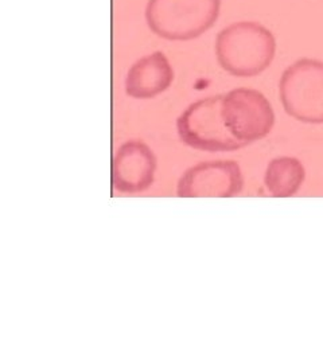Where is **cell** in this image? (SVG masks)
Wrapping results in <instances>:
<instances>
[{
	"label": "cell",
	"instance_id": "6da1fadb",
	"mask_svg": "<svg viewBox=\"0 0 323 363\" xmlns=\"http://www.w3.org/2000/svg\"><path fill=\"white\" fill-rule=\"evenodd\" d=\"M221 67L234 77H255L271 66L276 39L256 22H237L222 28L216 38Z\"/></svg>",
	"mask_w": 323,
	"mask_h": 363
},
{
	"label": "cell",
	"instance_id": "7a4b0ae2",
	"mask_svg": "<svg viewBox=\"0 0 323 363\" xmlns=\"http://www.w3.org/2000/svg\"><path fill=\"white\" fill-rule=\"evenodd\" d=\"M221 0H148L150 30L168 40H190L207 33L220 15Z\"/></svg>",
	"mask_w": 323,
	"mask_h": 363
},
{
	"label": "cell",
	"instance_id": "3957f363",
	"mask_svg": "<svg viewBox=\"0 0 323 363\" xmlns=\"http://www.w3.org/2000/svg\"><path fill=\"white\" fill-rule=\"evenodd\" d=\"M279 97L288 116L306 124H323V61L302 58L283 72Z\"/></svg>",
	"mask_w": 323,
	"mask_h": 363
},
{
	"label": "cell",
	"instance_id": "277c9868",
	"mask_svg": "<svg viewBox=\"0 0 323 363\" xmlns=\"http://www.w3.org/2000/svg\"><path fill=\"white\" fill-rule=\"evenodd\" d=\"M221 109L222 94L210 96L189 105L177 118V130L182 143L207 152H231L244 148L225 127Z\"/></svg>",
	"mask_w": 323,
	"mask_h": 363
},
{
	"label": "cell",
	"instance_id": "5b68a950",
	"mask_svg": "<svg viewBox=\"0 0 323 363\" xmlns=\"http://www.w3.org/2000/svg\"><path fill=\"white\" fill-rule=\"evenodd\" d=\"M221 113L225 127L243 147L264 139L275 124L271 103L255 89L239 88L222 94Z\"/></svg>",
	"mask_w": 323,
	"mask_h": 363
},
{
	"label": "cell",
	"instance_id": "8992f818",
	"mask_svg": "<svg viewBox=\"0 0 323 363\" xmlns=\"http://www.w3.org/2000/svg\"><path fill=\"white\" fill-rule=\"evenodd\" d=\"M244 187L240 166L233 160H210L195 164L182 174L177 195L180 198H232Z\"/></svg>",
	"mask_w": 323,
	"mask_h": 363
},
{
	"label": "cell",
	"instance_id": "52a82bcc",
	"mask_svg": "<svg viewBox=\"0 0 323 363\" xmlns=\"http://www.w3.org/2000/svg\"><path fill=\"white\" fill-rule=\"evenodd\" d=\"M158 167L154 151L143 142L121 144L112 162V186L121 194H138L148 190L155 181Z\"/></svg>",
	"mask_w": 323,
	"mask_h": 363
},
{
	"label": "cell",
	"instance_id": "ba28073f",
	"mask_svg": "<svg viewBox=\"0 0 323 363\" xmlns=\"http://www.w3.org/2000/svg\"><path fill=\"white\" fill-rule=\"evenodd\" d=\"M174 81V70L168 57L155 52L143 57L129 67L126 77V93L135 100L155 99L168 91Z\"/></svg>",
	"mask_w": 323,
	"mask_h": 363
},
{
	"label": "cell",
	"instance_id": "9c48e42d",
	"mask_svg": "<svg viewBox=\"0 0 323 363\" xmlns=\"http://www.w3.org/2000/svg\"><path fill=\"white\" fill-rule=\"evenodd\" d=\"M306 179V169L302 162L292 156L272 159L265 171L264 184L275 198H290L300 190Z\"/></svg>",
	"mask_w": 323,
	"mask_h": 363
}]
</instances>
